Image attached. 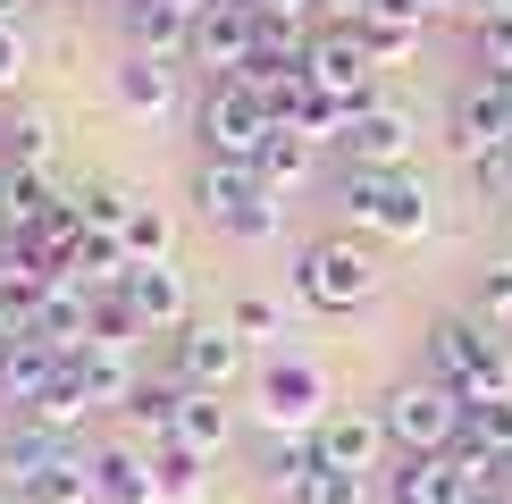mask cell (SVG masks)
<instances>
[{"instance_id": "1", "label": "cell", "mask_w": 512, "mask_h": 504, "mask_svg": "<svg viewBox=\"0 0 512 504\" xmlns=\"http://www.w3.org/2000/svg\"><path fill=\"white\" fill-rule=\"evenodd\" d=\"M194 202H202V219L219 227V236H236V244H277L286 236V202L261 185L252 160H202L194 168Z\"/></svg>"}, {"instance_id": "2", "label": "cell", "mask_w": 512, "mask_h": 504, "mask_svg": "<svg viewBox=\"0 0 512 504\" xmlns=\"http://www.w3.org/2000/svg\"><path fill=\"white\" fill-rule=\"evenodd\" d=\"M252 412H261L269 437H311L328 420V370L311 353H269L252 370Z\"/></svg>"}, {"instance_id": "3", "label": "cell", "mask_w": 512, "mask_h": 504, "mask_svg": "<svg viewBox=\"0 0 512 504\" xmlns=\"http://www.w3.org/2000/svg\"><path fill=\"white\" fill-rule=\"evenodd\" d=\"M387 437H395V454H454L462 446V395L445 387V378H395L387 387Z\"/></svg>"}, {"instance_id": "4", "label": "cell", "mask_w": 512, "mask_h": 504, "mask_svg": "<svg viewBox=\"0 0 512 504\" xmlns=\"http://www.w3.org/2000/svg\"><path fill=\"white\" fill-rule=\"evenodd\" d=\"M269 126H277V110L252 93L244 76H210V84H202V101H194L202 160H252V152L269 143Z\"/></svg>"}, {"instance_id": "5", "label": "cell", "mask_w": 512, "mask_h": 504, "mask_svg": "<svg viewBox=\"0 0 512 504\" xmlns=\"http://www.w3.org/2000/svg\"><path fill=\"white\" fill-rule=\"evenodd\" d=\"M345 210H353V227L395 236V244L429 236V185L412 168H345Z\"/></svg>"}, {"instance_id": "6", "label": "cell", "mask_w": 512, "mask_h": 504, "mask_svg": "<svg viewBox=\"0 0 512 504\" xmlns=\"http://www.w3.org/2000/svg\"><path fill=\"white\" fill-rule=\"evenodd\" d=\"M294 294H303L311 311H353L378 294V252L353 244V236H319L303 252V269H294Z\"/></svg>"}, {"instance_id": "7", "label": "cell", "mask_w": 512, "mask_h": 504, "mask_svg": "<svg viewBox=\"0 0 512 504\" xmlns=\"http://www.w3.org/2000/svg\"><path fill=\"white\" fill-rule=\"evenodd\" d=\"M185 59H194L202 76H244L252 59H261V17H252V0H202Z\"/></svg>"}, {"instance_id": "8", "label": "cell", "mask_w": 512, "mask_h": 504, "mask_svg": "<svg viewBox=\"0 0 512 504\" xmlns=\"http://www.w3.org/2000/svg\"><path fill=\"white\" fill-rule=\"evenodd\" d=\"M185 378V387H202V395H227L244 378V336L227 328V320H185L177 328V362H168Z\"/></svg>"}, {"instance_id": "9", "label": "cell", "mask_w": 512, "mask_h": 504, "mask_svg": "<svg viewBox=\"0 0 512 504\" xmlns=\"http://www.w3.org/2000/svg\"><path fill=\"white\" fill-rule=\"evenodd\" d=\"M311 84L319 93H336L345 110H361V101H378V59L361 51V34L353 26H328V34H311Z\"/></svg>"}, {"instance_id": "10", "label": "cell", "mask_w": 512, "mask_h": 504, "mask_svg": "<svg viewBox=\"0 0 512 504\" xmlns=\"http://www.w3.org/2000/svg\"><path fill=\"white\" fill-rule=\"evenodd\" d=\"M311 446H319V462H328V471H353V479H370L378 462L395 454V437H387V412H328L311 429Z\"/></svg>"}, {"instance_id": "11", "label": "cell", "mask_w": 512, "mask_h": 504, "mask_svg": "<svg viewBox=\"0 0 512 504\" xmlns=\"http://www.w3.org/2000/svg\"><path fill=\"white\" fill-rule=\"evenodd\" d=\"M336 152H345V168H412V118L395 101H361L336 135Z\"/></svg>"}, {"instance_id": "12", "label": "cell", "mask_w": 512, "mask_h": 504, "mask_svg": "<svg viewBox=\"0 0 512 504\" xmlns=\"http://www.w3.org/2000/svg\"><path fill=\"white\" fill-rule=\"evenodd\" d=\"M118 294L143 311V328H152V336H177L185 320H194V294H185V269L177 261H126Z\"/></svg>"}, {"instance_id": "13", "label": "cell", "mask_w": 512, "mask_h": 504, "mask_svg": "<svg viewBox=\"0 0 512 504\" xmlns=\"http://www.w3.org/2000/svg\"><path fill=\"white\" fill-rule=\"evenodd\" d=\"M387 496L395 504H479V479L454 454H395L387 462Z\"/></svg>"}, {"instance_id": "14", "label": "cell", "mask_w": 512, "mask_h": 504, "mask_svg": "<svg viewBox=\"0 0 512 504\" xmlns=\"http://www.w3.org/2000/svg\"><path fill=\"white\" fill-rule=\"evenodd\" d=\"M59 378H68V353H59V345H42V336H17V345L0 353V404L26 420L42 395L59 387Z\"/></svg>"}, {"instance_id": "15", "label": "cell", "mask_w": 512, "mask_h": 504, "mask_svg": "<svg viewBox=\"0 0 512 504\" xmlns=\"http://www.w3.org/2000/svg\"><path fill=\"white\" fill-rule=\"evenodd\" d=\"M68 378L84 387V404H93V412H110V404H126V395L143 387V378H135V345H110V336L76 345L68 353Z\"/></svg>"}, {"instance_id": "16", "label": "cell", "mask_w": 512, "mask_h": 504, "mask_svg": "<svg viewBox=\"0 0 512 504\" xmlns=\"http://www.w3.org/2000/svg\"><path fill=\"white\" fill-rule=\"evenodd\" d=\"M504 143H512V110H504L496 76L462 84V101H454V152L462 160H487V152H504Z\"/></svg>"}, {"instance_id": "17", "label": "cell", "mask_w": 512, "mask_h": 504, "mask_svg": "<svg viewBox=\"0 0 512 504\" xmlns=\"http://www.w3.org/2000/svg\"><path fill=\"white\" fill-rule=\"evenodd\" d=\"M76 446L59 429H42V420H17V437H0V479H9V488H42V471H59V462H68Z\"/></svg>"}, {"instance_id": "18", "label": "cell", "mask_w": 512, "mask_h": 504, "mask_svg": "<svg viewBox=\"0 0 512 504\" xmlns=\"http://www.w3.org/2000/svg\"><path fill=\"white\" fill-rule=\"evenodd\" d=\"M110 84H118V101L135 118H168V110H177V68H168L160 51H126L110 68Z\"/></svg>"}, {"instance_id": "19", "label": "cell", "mask_w": 512, "mask_h": 504, "mask_svg": "<svg viewBox=\"0 0 512 504\" xmlns=\"http://www.w3.org/2000/svg\"><path fill=\"white\" fill-rule=\"evenodd\" d=\"M51 210H59L51 168H17V160H9V177H0V236H34Z\"/></svg>"}, {"instance_id": "20", "label": "cell", "mask_w": 512, "mask_h": 504, "mask_svg": "<svg viewBox=\"0 0 512 504\" xmlns=\"http://www.w3.org/2000/svg\"><path fill=\"white\" fill-rule=\"evenodd\" d=\"M93 488H101V504H160V479H152L143 446H93Z\"/></svg>"}, {"instance_id": "21", "label": "cell", "mask_w": 512, "mask_h": 504, "mask_svg": "<svg viewBox=\"0 0 512 504\" xmlns=\"http://www.w3.org/2000/svg\"><path fill=\"white\" fill-rule=\"evenodd\" d=\"M126 42L177 59L185 42H194V9H185V0H126Z\"/></svg>"}, {"instance_id": "22", "label": "cell", "mask_w": 512, "mask_h": 504, "mask_svg": "<svg viewBox=\"0 0 512 504\" xmlns=\"http://www.w3.org/2000/svg\"><path fill=\"white\" fill-rule=\"evenodd\" d=\"M160 446H185V454H219V446H227V412H219V395L185 387V404H177V420H168V437H160Z\"/></svg>"}, {"instance_id": "23", "label": "cell", "mask_w": 512, "mask_h": 504, "mask_svg": "<svg viewBox=\"0 0 512 504\" xmlns=\"http://www.w3.org/2000/svg\"><path fill=\"white\" fill-rule=\"evenodd\" d=\"M311 152H319V143H303V135H294V126H269V143H261V152H252V168H261V185L277 194V185L311 177Z\"/></svg>"}, {"instance_id": "24", "label": "cell", "mask_w": 512, "mask_h": 504, "mask_svg": "<svg viewBox=\"0 0 512 504\" xmlns=\"http://www.w3.org/2000/svg\"><path fill=\"white\" fill-rule=\"evenodd\" d=\"M202 462L210 454H185V446H152V479H160V504H202Z\"/></svg>"}, {"instance_id": "25", "label": "cell", "mask_w": 512, "mask_h": 504, "mask_svg": "<svg viewBox=\"0 0 512 504\" xmlns=\"http://www.w3.org/2000/svg\"><path fill=\"white\" fill-rule=\"evenodd\" d=\"M353 34H361V51H370L378 68H395V59H412V51H420V26H412V17H387V9H370Z\"/></svg>"}, {"instance_id": "26", "label": "cell", "mask_w": 512, "mask_h": 504, "mask_svg": "<svg viewBox=\"0 0 512 504\" xmlns=\"http://www.w3.org/2000/svg\"><path fill=\"white\" fill-rule=\"evenodd\" d=\"M177 404H185V378L168 370V378H143L135 395H126V412H135V429H152V446L168 437V420H177Z\"/></svg>"}, {"instance_id": "27", "label": "cell", "mask_w": 512, "mask_h": 504, "mask_svg": "<svg viewBox=\"0 0 512 504\" xmlns=\"http://www.w3.org/2000/svg\"><path fill=\"white\" fill-rule=\"evenodd\" d=\"M311 471H319V446H311V437H286V446H269V454H261V479H269L277 496H303V488H311Z\"/></svg>"}, {"instance_id": "28", "label": "cell", "mask_w": 512, "mask_h": 504, "mask_svg": "<svg viewBox=\"0 0 512 504\" xmlns=\"http://www.w3.org/2000/svg\"><path fill=\"white\" fill-rule=\"evenodd\" d=\"M227 328H236L244 345H277V336H286V311H277L269 294H236V303H227Z\"/></svg>"}, {"instance_id": "29", "label": "cell", "mask_w": 512, "mask_h": 504, "mask_svg": "<svg viewBox=\"0 0 512 504\" xmlns=\"http://www.w3.org/2000/svg\"><path fill=\"white\" fill-rule=\"evenodd\" d=\"M0 143H9L17 168H51V118L42 110H17L9 126H0Z\"/></svg>"}, {"instance_id": "30", "label": "cell", "mask_w": 512, "mask_h": 504, "mask_svg": "<svg viewBox=\"0 0 512 504\" xmlns=\"http://www.w3.org/2000/svg\"><path fill=\"white\" fill-rule=\"evenodd\" d=\"M118 236H126V261H168V219H160L152 202H126Z\"/></svg>"}, {"instance_id": "31", "label": "cell", "mask_w": 512, "mask_h": 504, "mask_svg": "<svg viewBox=\"0 0 512 504\" xmlns=\"http://www.w3.org/2000/svg\"><path fill=\"white\" fill-rule=\"evenodd\" d=\"M471 185H479L487 210H512V143H504V152H487V160H471Z\"/></svg>"}, {"instance_id": "32", "label": "cell", "mask_w": 512, "mask_h": 504, "mask_svg": "<svg viewBox=\"0 0 512 504\" xmlns=\"http://www.w3.org/2000/svg\"><path fill=\"white\" fill-rule=\"evenodd\" d=\"M294 504H370V488H361L353 471H328V462H319V471H311V488L294 496Z\"/></svg>"}, {"instance_id": "33", "label": "cell", "mask_w": 512, "mask_h": 504, "mask_svg": "<svg viewBox=\"0 0 512 504\" xmlns=\"http://www.w3.org/2000/svg\"><path fill=\"white\" fill-rule=\"evenodd\" d=\"M479 320H487V328H512V261H496V269L479 278Z\"/></svg>"}, {"instance_id": "34", "label": "cell", "mask_w": 512, "mask_h": 504, "mask_svg": "<svg viewBox=\"0 0 512 504\" xmlns=\"http://www.w3.org/2000/svg\"><path fill=\"white\" fill-rule=\"evenodd\" d=\"M26 76V26H0V93H17Z\"/></svg>"}, {"instance_id": "35", "label": "cell", "mask_w": 512, "mask_h": 504, "mask_svg": "<svg viewBox=\"0 0 512 504\" xmlns=\"http://www.w3.org/2000/svg\"><path fill=\"white\" fill-rule=\"evenodd\" d=\"M319 9H328V17H336V26H361V17H370V9H378V0H319Z\"/></svg>"}, {"instance_id": "36", "label": "cell", "mask_w": 512, "mask_h": 504, "mask_svg": "<svg viewBox=\"0 0 512 504\" xmlns=\"http://www.w3.org/2000/svg\"><path fill=\"white\" fill-rule=\"evenodd\" d=\"M17 336H26V311H17V303H0V353H9Z\"/></svg>"}, {"instance_id": "37", "label": "cell", "mask_w": 512, "mask_h": 504, "mask_svg": "<svg viewBox=\"0 0 512 504\" xmlns=\"http://www.w3.org/2000/svg\"><path fill=\"white\" fill-rule=\"evenodd\" d=\"M454 9H471V17H496V9H512V0H454Z\"/></svg>"}, {"instance_id": "38", "label": "cell", "mask_w": 512, "mask_h": 504, "mask_svg": "<svg viewBox=\"0 0 512 504\" xmlns=\"http://www.w3.org/2000/svg\"><path fill=\"white\" fill-rule=\"evenodd\" d=\"M0 26H26V0H0Z\"/></svg>"}, {"instance_id": "39", "label": "cell", "mask_w": 512, "mask_h": 504, "mask_svg": "<svg viewBox=\"0 0 512 504\" xmlns=\"http://www.w3.org/2000/svg\"><path fill=\"white\" fill-rule=\"evenodd\" d=\"M479 504H512V496H479Z\"/></svg>"}]
</instances>
